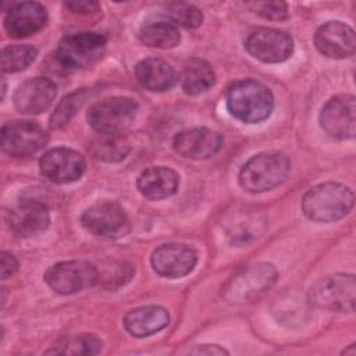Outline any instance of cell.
<instances>
[{"label": "cell", "mask_w": 356, "mask_h": 356, "mask_svg": "<svg viewBox=\"0 0 356 356\" xmlns=\"http://www.w3.org/2000/svg\"><path fill=\"white\" fill-rule=\"evenodd\" d=\"M168 312L161 306H142L128 312L124 317L125 330L136 338L153 335L167 327Z\"/></svg>", "instance_id": "cell-21"}, {"label": "cell", "mask_w": 356, "mask_h": 356, "mask_svg": "<svg viewBox=\"0 0 356 356\" xmlns=\"http://www.w3.org/2000/svg\"><path fill=\"white\" fill-rule=\"evenodd\" d=\"M179 185V177L171 168L157 165L149 167L138 177L136 186L142 196L150 200H160L172 196Z\"/></svg>", "instance_id": "cell-20"}, {"label": "cell", "mask_w": 356, "mask_h": 356, "mask_svg": "<svg viewBox=\"0 0 356 356\" xmlns=\"http://www.w3.org/2000/svg\"><path fill=\"white\" fill-rule=\"evenodd\" d=\"M47 132L35 121H8L1 127V147L14 157H26L47 143Z\"/></svg>", "instance_id": "cell-9"}, {"label": "cell", "mask_w": 356, "mask_h": 356, "mask_svg": "<svg viewBox=\"0 0 356 356\" xmlns=\"http://www.w3.org/2000/svg\"><path fill=\"white\" fill-rule=\"evenodd\" d=\"M291 161L280 152H264L248 160L239 171L241 186L252 193L281 185L289 175Z\"/></svg>", "instance_id": "cell-3"}, {"label": "cell", "mask_w": 356, "mask_h": 356, "mask_svg": "<svg viewBox=\"0 0 356 356\" xmlns=\"http://www.w3.org/2000/svg\"><path fill=\"white\" fill-rule=\"evenodd\" d=\"M227 108L236 120L245 124H256L270 117L274 108V97L261 82L243 79L228 88Z\"/></svg>", "instance_id": "cell-1"}, {"label": "cell", "mask_w": 356, "mask_h": 356, "mask_svg": "<svg viewBox=\"0 0 356 356\" xmlns=\"http://www.w3.org/2000/svg\"><path fill=\"white\" fill-rule=\"evenodd\" d=\"M82 227L104 238H120L129 231V220L124 209L115 202H100L86 209L81 216Z\"/></svg>", "instance_id": "cell-10"}, {"label": "cell", "mask_w": 356, "mask_h": 356, "mask_svg": "<svg viewBox=\"0 0 356 356\" xmlns=\"http://www.w3.org/2000/svg\"><path fill=\"white\" fill-rule=\"evenodd\" d=\"M96 268H97L96 284L106 288L107 291L115 289V288L127 284L135 273L132 266H129L127 263H114V261H111L110 264L103 266L100 268L99 267H96Z\"/></svg>", "instance_id": "cell-29"}, {"label": "cell", "mask_w": 356, "mask_h": 356, "mask_svg": "<svg viewBox=\"0 0 356 356\" xmlns=\"http://www.w3.org/2000/svg\"><path fill=\"white\" fill-rule=\"evenodd\" d=\"M196 253L184 243H164L150 257L154 271L167 278H181L196 266Z\"/></svg>", "instance_id": "cell-14"}, {"label": "cell", "mask_w": 356, "mask_h": 356, "mask_svg": "<svg viewBox=\"0 0 356 356\" xmlns=\"http://www.w3.org/2000/svg\"><path fill=\"white\" fill-rule=\"evenodd\" d=\"M86 96H88L86 90L79 89L63 97V100L58 103V106L56 107L54 113L50 117V127L53 129L64 127L75 114V111L82 106Z\"/></svg>", "instance_id": "cell-30"}, {"label": "cell", "mask_w": 356, "mask_h": 356, "mask_svg": "<svg viewBox=\"0 0 356 356\" xmlns=\"http://www.w3.org/2000/svg\"><path fill=\"white\" fill-rule=\"evenodd\" d=\"M312 302L330 312H353L356 281L352 274H334L320 280L310 291Z\"/></svg>", "instance_id": "cell-8"}, {"label": "cell", "mask_w": 356, "mask_h": 356, "mask_svg": "<svg viewBox=\"0 0 356 356\" xmlns=\"http://www.w3.org/2000/svg\"><path fill=\"white\" fill-rule=\"evenodd\" d=\"M139 83L152 92H164L171 89L177 82L174 68L160 58H145L135 68Z\"/></svg>", "instance_id": "cell-22"}, {"label": "cell", "mask_w": 356, "mask_h": 356, "mask_svg": "<svg viewBox=\"0 0 356 356\" xmlns=\"http://www.w3.org/2000/svg\"><path fill=\"white\" fill-rule=\"evenodd\" d=\"M138 113V103L129 97H108L88 111L89 125L100 135H120L128 129Z\"/></svg>", "instance_id": "cell-4"}, {"label": "cell", "mask_w": 356, "mask_h": 356, "mask_svg": "<svg viewBox=\"0 0 356 356\" xmlns=\"http://www.w3.org/2000/svg\"><path fill=\"white\" fill-rule=\"evenodd\" d=\"M191 352L192 353H199V355H203V353H206V355H227L228 353L225 349H222L217 345H203V346H199L196 349H192Z\"/></svg>", "instance_id": "cell-35"}, {"label": "cell", "mask_w": 356, "mask_h": 356, "mask_svg": "<svg viewBox=\"0 0 356 356\" xmlns=\"http://www.w3.org/2000/svg\"><path fill=\"white\" fill-rule=\"evenodd\" d=\"M44 281L54 292L72 295L96 285L97 268L85 260L60 261L46 270Z\"/></svg>", "instance_id": "cell-7"}, {"label": "cell", "mask_w": 356, "mask_h": 356, "mask_svg": "<svg viewBox=\"0 0 356 356\" xmlns=\"http://www.w3.org/2000/svg\"><path fill=\"white\" fill-rule=\"evenodd\" d=\"M245 49L250 56L263 63H282L291 57L293 40L286 32L257 28L246 36Z\"/></svg>", "instance_id": "cell-11"}, {"label": "cell", "mask_w": 356, "mask_h": 356, "mask_svg": "<svg viewBox=\"0 0 356 356\" xmlns=\"http://www.w3.org/2000/svg\"><path fill=\"white\" fill-rule=\"evenodd\" d=\"M266 227V220L256 213H243L228 224V236L235 245H246L257 238Z\"/></svg>", "instance_id": "cell-25"}, {"label": "cell", "mask_w": 356, "mask_h": 356, "mask_svg": "<svg viewBox=\"0 0 356 356\" xmlns=\"http://www.w3.org/2000/svg\"><path fill=\"white\" fill-rule=\"evenodd\" d=\"M178 79L186 95H200L214 85L216 75L207 61L192 58L184 65Z\"/></svg>", "instance_id": "cell-23"}, {"label": "cell", "mask_w": 356, "mask_h": 356, "mask_svg": "<svg viewBox=\"0 0 356 356\" xmlns=\"http://www.w3.org/2000/svg\"><path fill=\"white\" fill-rule=\"evenodd\" d=\"M131 150L128 140L120 135H102L90 143V153L95 159L117 163L124 160Z\"/></svg>", "instance_id": "cell-26"}, {"label": "cell", "mask_w": 356, "mask_h": 356, "mask_svg": "<svg viewBox=\"0 0 356 356\" xmlns=\"http://www.w3.org/2000/svg\"><path fill=\"white\" fill-rule=\"evenodd\" d=\"M65 7L72 13H92L99 8V3L96 1H68Z\"/></svg>", "instance_id": "cell-34"}, {"label": "cell", "mask_w": 356, "mask_h": 356, "mask_svg": "<svg viewBox=\"0 0 356 356\" xmlns=\"http://www.w3.org/2000/svg\"><path fill=\"white\" fill-rule=\"evenodd\" d=\"M106 50V38L96 32L67 35L58 43L57 61L68 70L88 68L100 60Z\"/></svg>", "instance_id": "cell-5"}, {"label": "cell", "mask_w": 356, "mask_h": 356, "mask_svg": "<svg viewBox=\"0 0 356 356\" xmlns=\"http://www.w3.org/2000/svg\"><path fill=\"white\" fill-rule=\"evenodd\" d=\"M47 22V11L38 1L14 4L4 17V28L11 38H25L39 32Z\"/></svg>", "instance_id": "cell-19"}, {"label": "cell", "mask_w": 356, "mask_h": 356, "mask_svg": "<svg viewBox=\"0 0 356 356\" xmlns=\"http://www.w3.org/2000/svg\"><path fill=\"white\" fill-rule=\"evenodd\" d=\"M320 125L335 139H350L356 131V102L352 95L330 99L320 113Z\"/></svg>", "instance_id": "cell-12"}, {"label": "cell", "mask_w": 356, "mask_h": 356, "mask_svg": "<svg viewBox=\"0 0 356 356\" xmlns=\"http://www.w3.org/2000/svg\"><path fill=\"white\" fill-rule=\"evenodd\" d=\"M102 341L93 334H79L58 342L46 353L57 355H96L102 350Z\"/></svg>", "instance_id": "cell-27"}, {"label": "cell", "mask_w": 356, "mask_h": 356, "mask_svg": "<svg viewBox=\"0 0 356 356\" xmlns=\"http://www.w3.org/2000/svg\"><path fill=\"white\" fill-rule=\"evenodd\" d=\"M172 146L177 153L186 159L204 160L221 149L222 136L217 131L197 127L177 134Z\"/></svg>", "instance_id": "cell-17"}, {"label": "cell", "mask_w": 356, "mask_h": 356, "mask_svg": "<svg viewBox=\"0 0 356 356\" xmlns=\"http://www.w3.org/2000/svg\"><path fill=\"white\" fill-rule=\"evenodd\" d=\"M278 271L270 263H256L239 270L224 288V296L232 303H243L267 292L277 281Z\"/></svg>", "instance_id": "cell-6"}, {"label": "cell", "mask_w": 356, "mask_h": 356, "mask_svg": "<svg viewBox=\"0 0 356 356\" xmlns=\"http://www.w3.org/2000/svg\"><path fill=\"white\" fill-rule=\"evenodd\" d=\"M140 40L150 47L170 49L178 44L179 31L174 22L164 19L146 21L139 29Z\"/></svg>", "instance_id": "cell-24"}, {"label": "cell", "mask_w": 356, "mask_h": 356, "mask_svg": "<svg viewBox=\"0 0 356 356\" xmlns=\"http://www.w3.org/2000/svg\"><path fill=\"white\" fill-rule=\"evenodd\" d=\"M246 6L253 13L267 19L281 21L288 18V7L282 1H253V3H248Z\"/></svg>", "instance_id": "cell-32"}, {"label": "cell", "mask_w": 356, "mask_h": 356, "mask_svg": "<svg viewBox=\"0 0 356 356\" xmlns=\"http://www.w3.org/2000/svg\"><path fill=\"white\" fill-rule=\"evenodd\" d=\"M168 13L174 24H179L186 28H196L203 21L202 11L189 3H174L170 6Z\"/></svg>", "instance_id": "cell-31"}, {"label": "cell", "mask_w": 356, "mask_h": 356, "mask_svg": "<svg viewBox=\"0 0 356 356\" xmlns=\"http://www.w3.org/2000/svg\"><path fill=\"white\" fill-rule=\"evenodd\" d=\"M10 229L17 236H32L44 231L50 224L47 206L36 199H22L11 207L7 217Z\"/></svg>", "instance_id": "cell-16"}, {"label": "cell", "mask_w": 356, "mask_h": 356, "mask_svg": "<svg viewBox=\"0 0 356 356\" xmlns=\"http://www.w3.org/2000/svg\"><path fill=\"white\" fill-rule=\"evenodd\" d=\"M343 353H345V355H348V353H350V355H352V356H355V355H356V348H355V343H352V345H350V348H349V349H345V350H343Z\"/></svg>", "instance_id": "cell-36"}, {"label": "cell", "mask_w": 356, "mask_h": 356, "mask_svg": "<svg viewBox=\"0 0 356 356\" xmlns=\"http://www.w3.org/2000/svg\"><path fill=\"white\" fill-rule=\"evenodd\" d=\"M18 270V263L15 257L7 252H3L0 256V271H1V280H7L11 275L15 274Z\"/></svg>", "instance_id": "cell-33"}, {"label": "cell", "mask_w": 356, "mask_h": 356, "mask_svg": "<svg viewBox=\"0 0 356 356\" xmlns=\"http://www.w3.org/2000/svg\"><path fill=\"white\" fill-rule=\"evenodd\" d=\"M57 95L56 83L38 76L22 82L14 92V106L22 114H39L46 111Z\"/></svg>", "instance_id": "cell-18"}, {"label": "cell", "mask_w": 356, "mask_h": 356, "mask_svg": "<svg viewBox=\"0 0 356 356\" xmlns=\"http://www.w3.org/2000/svg\"><path fill=\"white\" fill-rule=\"evenodd\" d=\"M314 44L328 58L350 57L356 49L355 31L343 22L328 21L316 31Z\"/></svg>", "instance_id": "cell-15"}, {"label": "cell", "mask_w": 356, "mask_h": 356, "mask_svg": "<svg viewBox=\"0 0 356 356\" xmlns=\"http://www.w3.org/2000/svg\"><path fill=\"white\" fill-rule=\"evenodd\" d=\"M350 188L338 182H324L310 188L302 200V210L309 220L331 222L345 217L353 207Z\"/></svg>", "instance_id": "cell-2"}, {"label": "cell", "mask_w": 356, "mask_h": 356, "mask_svg": "<svg viewBox=\"0 0 356 356\" xmlns=\"http://www.w3.org/2000/svg\"><path fill=\"white\" fill-rule=\"evenodd\" d=\"M38 56V50L31 44H11L1 50V70L4 72H18L29 67Z\"/></svg>", "instance_id": "cell-28"}, {"label": "cell", "mask_w": 356, "mask_h": 356, "mask_svg": "<svg viewBox=\"0 0 356 356\" xmlns=\"http://www.w3.org/2000/svg\"><path fill=\"white\" fill-rule=\"evenodd\" d=\"M42 175L53 184H70L82 177L86 161L81 153L68 147H54L46 152L39 163Z\"/></svg>", "instance_id": "cell-13"}]
</instances>
